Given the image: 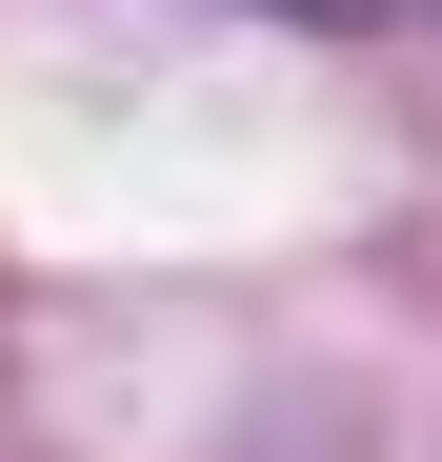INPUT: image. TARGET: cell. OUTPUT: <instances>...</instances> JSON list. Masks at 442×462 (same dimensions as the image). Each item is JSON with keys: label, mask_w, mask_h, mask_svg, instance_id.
<instances>
[{"label": "cell", "mask_w": 442, "mask_h": 462, "mask_svg": "<svg viewBox=\"0 0 442 462\" xmlns=\"http://www.w3.org/2000/svg\"><path fill=\"white\" fill-rule=\"evenodd\" d=\"M302 21H442V0H302Z\"/></svg>", "instance_id": "obj_1"}]
</instances>
